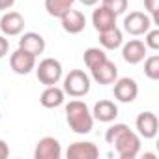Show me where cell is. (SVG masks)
<instances>
[{"instance_id":"6da1fadb","label":"cell","mask_w":159,"mask_h":159,"mask_svg":"<svg viewBox=\"0 0 159 159\" xmlns=\"http://www.w3.org/2000/svg\"><path fill=\"white\" fill-rule=\"evenodd\" d=\"M107 144H112L120 159H135L140 152V137L125 124H114L105 133Z\"/></svg>"},{"instance_id":"7a4b0ae2","label":"cell","mask_w":159,"mask_h":159,"mask_svg":"<svg viewBox=\"0 0 159 159\" xmlns=\"http://www.w3.org/2000/svg\"><path fill=\"white\" fill-rule=\"evenodd\" d=\"M66 122L77 135H86L94 127V116L88 105L81 99H73L66 105Z\"/></svg>"},{"instance_id":"3957f363","label":"cell","mask_w":159,"mask_h":159,"mask_svg":"<svg viewBox=\"0 0 159 159\" xmlns=\"http://www.w3.org/2000/svg\"><path fill=\"white\" fill-rule=\"evenodd\" d=\"M90 77L83 71V69H71L66 77H64V94L71 96V98H84L90 92Z\"/></svg>"},{"instance_id":"277c9868","label":"cell","mask_w":159,"mask_h":159,"mask_svg":"<svg viewBox=\"0 0 159 159\" xmlns=\"http://www.w3.org/2000/svg\"><path fill=\"white\" fill-rule=\"evenodd\" d=\"M36 77L45 86H54L62 79V64L56 58H43L39 64H36Z\"/></svg>"},{"instance_id":"5b68a950","label":"cell","mask_w":159,"mask_h":159,"mask_svg":"<svg viewBox=\"0 0 159 159\" xmlns=\"http://www.w3.org/2000/svg\"><path fill=\"white\" fill-rule=\"evenodd\" d=\"M152 17L142 11H131L124 19V30L131 36H144L152 28Z\"/></svg>"},{"instance_id":"8992f818","label":"cell","mask_w":159,"mask_h":159,"mask_svg":"<svg viewBox=\"0 0 159 159\" xmlns=\"http://www.w3.org/2000/svg\"><path fill=\"white\" fill-rule=\"evenodd\" d=\"M112 84H114V98L120 103H133L137 99V96H139V84H137L135 79L122 77V79H116Z\"/></svg>"},{"instance_id":"52a82bcc","label":"cell","mask_w":159,"mask_h":159,"mask_svg":"<svg viewBox=\"0 0 159 159\" xmlns=\"http://www.w3.org/2000/svg\"><path fill=\"white\" fill-rule=\"evenodd\" d=\"M135 127H137V133L139 137H144V139H153L159 131V120L157 116L152 112V111H144L137 116L135 120Z\"/></svg>"},{"instance_id":"ba28073f","label":"cell","mask_w":159,"mask_h":159,"mask_svg":"<svg viewBox=\"0 0 159 159\" xmlns=\"http://www.w3.org/2000/svg\"><path fill=\"white\" fill-rule=\"evenodd\" d=\"M0 30L8 38L21 36L25 30V17L19 11H6L0 19Z\"/></svg>"},{"instance_id":"9c48e42d","label":"cell","mask_w":159,"mask_h":159,"mask_svg":"<svg viewBox=\"0 0 159 159\" xmlns=\"http://www.w3.org/2000/svg\"><path fill=\"white\" fill-rule=\"evenodd\" d=\"M62 146L54 137H43L38 140L34 150V159H60Z\"/></svg>"},{"instance_id":"30bf717a","label":"cell","mask_w":159,"mask_h":159,"mask_svg":"<svg viewBox=\"0 0 159 159\" xmlns=\"http://www.w3.org/2000/svg\"><path fill=\"white\" fill-rule=\"evenodd\" d=\"M10 66L17 75H28L36 67V56L23 49H17L10 56Z\"/></svg>"},{"instance_id":"8fae6325","label":"cell","mask_w":159,"mask_h":159,"mask_svg":"<svg viewBox=\"0 0 159 159\" xmlns=\"http://www.w3.org/2000/svg\"><path fill=\"white\" fill-rule=\"evenodd\" d=\"M90 71H92V79L98 84H112L118 79V67L109 58L103 60L101 64H98L96 67H92Z\"/></svg>"},{"instance_id":"7c38bea8","label":"cell","mask_w":159,"mask_h":159,"mask_svg":"<svg viewBox=\"0 0 159 159\" xmlns=\"http://www.w3.org/2000/svg\"><path fill=\"white\" fill-rule=\"evenodd\" d=\"M122 45H124L122 47V58L131 66L140 64L148 54V47L140 39H129L127 43H122Z\"/></svg>"},{"instance_id":"4fadbf2b","label":"cell","mask_w":159,"mask_h":159,"mask_svg":"<svg viewBox=\"0 0 159 159\" xmlns=\"http://www.w3.org/2000/svg\"><path fill=\"white\" fill-rule=\"evenodd\" d=\"M66 155H67V159H96L99 155V148L94 142L79 140V142H73L67 148Z\"/></svg>"},{"instance_id":"5bb4252c","label":"cell","mask_w":159,"mask_h":159,"mask_svg":"<svg viewBox=\"0 0 159 159\" xmlns=\"http://www.w3.org/2000/svg\"><path fill=\"white\" fill-rule=\"evenodd\" d=\"M62 21V28L67 32V34H81L86 26V17L83 11H79V10H69L67 13H64L60 17Z\"/></svg>"},{"instance_id":"9a60e30c","label":"cell","mask_w":159,"mask_h":159,"mask_svg":"<svg viewBox=\"0 0 159 159\" xmlns=\"http://www.w3.org/2000/svg\"><path fill=\"white\" fill-rule=\"evenodd\" d=\"M19 49H23V51H26L38 58L45 51V39L38 32H25L19 39Z\"/></svg>"},{"instance_id":"2e32d148","label":"cell","mask_w":159,"mask_h":159,"mask_svg":"<svg viewBox=\"0 0 159 159\" xmlns=\"http://www.w3.org/2000/svg\"><path fill=\"white\" fill-rule=\"evenodd\" d=\"M92 116H94V120H99L103 124L114 122L118 116V105L111 99H99L92 109Z\"/></svg>"},{"instance_id":"e0dca14e","label":"cell","mask_w":159,"mask_h":159,"mask_svg":"<svg viewBox=\"0 0 159 159\" xmlns=\"http://www.w3.org/2000/svg\"><path fill=\"white\" fill-rule=\"evenodd\" d=\"M116 17H118V15H114L109 8L99 6V8L94 10V13H92V25H94V28H96L98 32H103V30H109V28L116 26Z\"/></svg>"},{"instance_id":"ac0fdd59","label":"cell","mask_w":159,"mask_h":159,"mask_svg":"<svg viewBox=\"0 0 159 159\" xmlns=\"http://www.w3.org/2000/svg\"><path fill=\"white\" fill-rule=\"evenodd\" d=\"M64 90L62 88H58L56 84L54 86H47L43 92H41V96H39V103L45 107V109H56V107H60L62 103H64Z\"/></svg>"},{"instance_id":"d6986e66","label":"cell","mask_w":159,"mask_h":159,"mask_svg":"<svg viewBox=\"0 0 159 159\" xmlns=\"http://www.w3.org/2000/svg\"><path fill=\"white\" fill-rule=\"evenodd\" d=\"M99 43L103 49H109V51H114L118 47H122L124 43V34L118 26H112L109 30H103L99 32Z\"/></svg>"},{"instance_id":"ffe728a7","label":"cell","mask_w":159,"mask_h":159,"mask_svg":"<svg viewBox=\"0 0 159 159\" xmlns=\"http://www.w3.org/2000/svg\"><path fill=\"white\" fill-rule=\"evenodd\" d=\"M75 4V0H45V10L51 17H62L67 13Z\"/></svg>"},{"instance_id":"44dd1931","label":"cell","mask_w":159,"mask_h":159,"mask_svg":"<svg viewBox=\"0 0 159 159\" xmlns=\"http://www.w3.org/2000/svg\"><path fill=\"white\" fill-rule=\"evenodd\" d=\"M83 58H84L86 67H88V69H92V67H96L98 64H101L103 60H107V54H105V51H103V49H99V47H90V49H86V51H84Z\"/></svg>"},{"instance_id":"7402d4cb","label":"cell","mask_w":159,"mask_h":159,"mask_svg":"<svg viewBox=\"0 0 159 159\" xmlns=\"http://www.w3.org/2000/svg\"><path fill=\"white\" fill-rule=\"evenodd\" d=\"M144 75L150 81H157L159 79V56L152 54L144 60Z\"/></svg>"},{"instance_id":"603a6c76","label":"cell","mask_w":159,"mask_h":159,"mask_svg":"<svg viewBox=\"0 0 159 159\" xmlns=\"http://www.w3.org/2000/svg\"><path fill=\"white\" fill-rule=\"evenodd\" d=\"M101 6L109 8L114 15H122L127 10V0H101Z\"/></svg>"},{"instance_id":"cb8c5ba5","label":"cell","mask_w":159,"mask_h":159,"mask_svg":"<svg viewBox=\"0 0 159 159\" xmlns=\"http://www.w3.org/2000/svg\"><path fill=\"white\" fill-rule=\"evenodd\" d=\"M144 8L148 10V15L152 17V23L159 25V0H144Z\"/></svg>"},{"instance_id":"d4e9b609","label":"cell","mask_w":159,"mask_h":159,"mask_svg":"<svg viewBox=\"0 0 159 159\" xmlns=\"http://www.w3.org/2000/svg\"><path fill=\"white\" fill-rule=\"evenodd\" d=\"M144 36H146L144 45H146L148 49H152V51H157V49H159V30H157V28H153V30L150 28Z\"/></svg>"},{"instance_id":"484cf974","label":"cell","mask_w":159,"mask_h":159,"mask_svg":"<svg viewBox=\"0 0 159 159\" xmlns=\"http://www.w3.org/2000/svg\"><path fill=\"white\" fill-rule=\"evenodd\" d=\"M10 51V41L6 39V36H0V58H4Z\"/></svg>"},{"instance_id":"4316f807","label":"cell","mask_w":159,"mask_h":159,"mask_svg":"<svg viewBox=\"0 0 159 159\" xmlns=\"http://www.w3.org/2000/svg\"><path fill=\"white\" fill-rule=\"evenodd\" d=\"M10 155V146L6 144V140L0 139V159H6Z\"/></svg>"},{"instance_id":"83f0119b","label":"cell","mask_w":159,"mask_h":159,"mask_svg":"<svg viewBox=\"0 0 159 159\" xmlns=\"http://www.w3.org/2000/svg\"><path fill=\"white\" fill-rule=\"evenodd\" d=\"M15 4V0H0V11H8Z\"/></svg>"},{"instance_id":"f1b7e54d","label":"cell","mask_w":159,"mask_h":159,"mask_svg":"<svg viewBox=\"0 0 159 159\" xmlns=\"http://www.w3.org/2000/svg\"><path fill=\"white\" fill-rule=\"evenodd\" d=\"M79 2H81L83 6H96L99 0H79Z\"/></svg>"}]
</instances>
